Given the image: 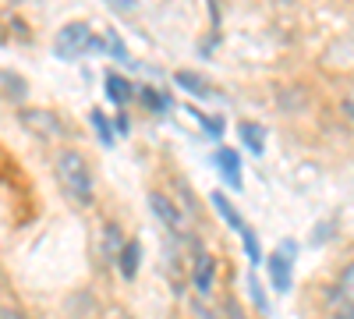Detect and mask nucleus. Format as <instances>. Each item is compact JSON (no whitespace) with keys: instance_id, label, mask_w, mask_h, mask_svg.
I'll return each instance as SVG.
<instances>
[{"instance_id":"1a4fd4ad","label":"nucleus","mask_w":354,"mask_h":319,"mask_svg":"<svg viewBox=\"0 0 354 319\" xmlns=\"http://www.w3.org/2000/svg\"><path fill=\"white\" fill-rule=\"evenodd\" d=\"M138 255H142V245H138V241H128L124 252L117 255V266H121V273H124L128 280L138 273Z\"/></svg>"},{"instance_id":"6ab92c4d","label":"nucleus","mask_w":354,"mask_h":319,"mask_svg":"<svg viewBox=\"0 0 354 319\" xmlns=\"http://www.w3.org/2000/svg\"><path fill=\"white\" fill-rule=\"evenodd\" d=\"M248 287H252V298L259 302V309H266V298H262V287H259V280H255V277H248Z\"/></svg>"},{"instance_id":"423d86ee","label":"nucleus","mask_w":354,"mask_h":319,"mask_svg":"<svg viewBox=\"0 0 354 319\" xmlns=\"http://www.w3.org/2000/svg\"><path fill=\"white\" fill-rule=\"evenodd\" d=\"M270 277H273V287H277L280 295L290 291V263H287V248L270 255Z\"/></svg>"},{"instance_id":"0eeeda50","label":"nucleus","mask_w":354,"mask_h":319,"mask_svg":"<svg viewBox=\"0 0 354 319\" xmlns=\"http://www.w3.org/2000/svg\"><path fill=\"white\" fill-rule=\"evenodd\" d=\"M213 160L223 167V178H227L234 188H241V163H238V153H234V149H216Z\"/></svg>"},{"instance_id":"ddd939ff","label":"nucleus","mask_w":354,"mask_h":319,"mask_svg":"<svg viewBox=\"0 0 354 319\" xmlns=\"http://www.w3.org/2000/svg\"><path fill=\"white\" fill-rule=\"evenodd\" d=\"M88 118H93V128H96V135H103V146H113V131H110L106 113H103V110H93Z\"/></svg>"},{"instance_id":"f257e3e1","label":"nucleus","mask_w":354,"mask_h":319,"mask_svg":"<svg viewBox=\"0 0 354 319\" xmlns=\"http://www.w3.org/2000/svg\"><path fill=\"white\" fill-rule=\"evenodd\" d=\"M53 174L61 181L64 195L75 202L78 210H88L93 206V170H88L85 156L78 149H61L53 156Z\"/></svg>"},{"instance_id":"f3484780","label":"nucleus","mask_w":354,"mask_h":319,"mask_svg":"<svg viewBox=\"0 0 354 319\" xmlns=\"http://www.w3.org/2000/svg\"><path fill=\"white\" fill-rule=\"evenodd\" d=\"M220 319H248V312L241 309V302H238V298H227V302H223V309H220Z\"/></svg>"},{"instance_id":"f03ea898","label":"nucleus","mask_w":354,"mask_h":319,"mask_svg":"<svg viewBox=\"0 0 354 319\" xmlns=\"http://www.w3.org/2000/svg\"><path fill=\"white\" fill-rule=\"evenodd\" d=\"M93 46H96V36L88 33V25H85V21H71V25H64L61 33H57L53 53L64 57V61H71V57H78V53H85V50H93Z\"/></svg>"},{"instance_id":"f8f14e48","label":"nucleus","mask_w":354,"mask_h":319,"mask_svg":"<svg viewBox=\"0 0 354 319\" xmlns=\"http://www.w3.org/2000/svg\"><path fill=\"white\" fill-rule=\"evenodd\" d=\"M106 85H110V96H113L117 103H128V100H131V85H128L121 75H110Z\"/></svg>"},{"instance_id":"2eb2a0df","label":"nucleus","mask_w":354,"mask_h":319,"mask_svg":"<svg viewBox=\"0 0 354 319\" xmlns=\"http://www.w3.org/2000/svg\"><path fill=\"white\" fill-rule=\"evenodd\" d=\"M238 235H241V241H245V252H248V259H252V263H259L262 255H259V241H255V235H252V227L245 224V227L238 230Z\"/></svg>"},{"instance_id":"7ed1b4c3","label":"nucleus","mask_w":354,"mask_h":319,"mask_svg":"<svg viewBox=\"0 0 354 319\" xmlns=\"http://www.w3.org/2000/svg\"><path fill=\"white\" fill-rule=\"evenodd\" d=\"M21 128L25 131H32L36 138H61L64 135V125L57 121V113L50 110H21Z\"/></svg>"},{"instance_id":"412c9836","label":"nucleus","mask_w":354,"mask_h":319,"mask_svg":"<svg viewBox=\"0 0 354 319\" xmlns=\"http://www.w3.org/2000/svg\"><path fill=\"white\" fill-rule=\"evenodd\" d=\"M0 280H4V273H0Z\"/></svg>"},{"instance_id":"39448f33","label":"nucleus","mask_w":354,"mask_h":319,"mask_svg":"<svg viewBox=\"0 0 354 319\" xmlns=\"http://www.w3.org/2000/svg\"><path fill=\"white\" fill-rule=\"evenodd\" d=\"M192 280H195V287H198V295H209V291H213V280H216V259L205 255V252H198Z\"/></svg>"},{"instance_id":"a211bd4d","label":"nucleus","mask_w":354,"mask_h":319,"mask_svg":"<svg viewBox=\"0 0 354 319\" xmlns=\"http://www.w3.org/2000/svg\"><path fill=\"white\" fill-rule=\"evenodd\" d=\"M0 319H28V316H25V309H18L11 302H0Z\"/></svg>"},{"instance_id":"dca6fc26","label":"nucleus","mask_w":354,"mask_h":319,"mask_svg":"<svg viewBox=\"0 0 354 319\" xmlns=\"http://www.w3.org/2000/svg\"><path fill=\"white\" fill-rule=\"evenodd\" d=\"M0 89H8V96H21L25 93V82L8 75V71H0Z\"/></svg>"},{"instance_id":"6e6552de","label":"nucleus","mask_w":354,"mask_h":319,"mask_svg":"<svg viewBox=\"0 0 354 319\" xmlns=\"http://www.w3.org/2000/svg\"><path fill=\"white\" fill-rule=\"evenodd\" d=\"M124 245H128V241H124V235H121V227L106 224V227H103V248H100L103 259H117V255L124 252Z\"/></svg>"},{"instance_id":"9d476101","label":"nucleus","mask_w":354,"mask_h":319,"mask_svg":"<svg viewBox=\"0 0 354 319\" xmlns=\"http://www.w3.org/2000/svg\"><path fill=\"white\" fill-rule=\"evenodd\" d=\"M174 82L181 85L185 93H192V96H205V93H209L205 78H202V75H195V71H177V75H174Z\"/></svg>"},{"instance_id":"9b49d317","label":"nucleus","mask_w":354,"mask_h":319,"mask_svg":"<svg viewBox=\"0 0 354 319\" xmlns=\"http://www.w3.org/2000/svg\"><path fill=\"white\" fill-rule=\"evenodd\" d=\"M213 206L220 210V217H223V220H227V224H230L234 230H241V227H245L241 213H238V210L230 206V202H227V195H223V192H213Z\"/></svg>"},{"instance_id":"20e7f679","label":"nucleus","mask_w":354,"mask_h":319,"mask_svg":"<svg viewBox=\"0 0 354 319\" xmlns=\"http://www.w3.org/2000/svg\"><path fill=\"white\" fill-rule=\"evenodd\" d=\"M149 210L163 220L167 230H174V235H185V217H181V210H177V202H174L170 195L153 192V195H149Z\"/></svg>"},{"instance_id":"4468645a","label":"nucleus","mask_w":354,"mask_h":319,"mask_svg":"<svg viewBox=\"0 0 354 319\" xmlns=\"http://www.w3.org/2000/svg\"><path fill=\"white\" fill-rule=\"evenodd\" d=\"M241 135H245V142H248V149H252V153H262V142H266V131H262V128H255V125H241Z\"/></svg>"},{"instance_id":"aec40b11","label":"nucleus","mask_w":354,"mask_h":319,"mask_svg":"<svg viewBox=\"0 0 354 319\" xmlns=\"http://www.w3.org/2000/svg\"><path fill=\"white\" fill-rule=\"evenodd\" d=\"M106 319H131V316H128L124 309H110V312H106Z\"/></svg>"}]
</instances>
